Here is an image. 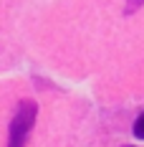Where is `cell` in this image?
<instances>
[{"mask_svg":"<svg viewBox=\"0 0 144 147\" xmlns=\"http://www.w3.org/2000/svg\"><path fill=\"white\" fill-rule=\"evenodd\" d=\"M134 137H139V140H144V112L137 117V122H134Z\"/></svg>","mask_w":144,"mask_h":147,"instance_id":"obj_2","label":"cell"},{"mask_svg":"<svg viewBox=\"0 0 144 147\" xmlns=\"http://www.w3.org/2000/svg\"><path fill=\"white\" fill-rule=\"evenodd\" d=\"M35 119H38V104L33 102V99L18 102L15 114L10 119V127H8V147H25Z\"/></svg>","mask_w":144,"mask_h":147,"instance_id":"obj_1","label":"cell"},{"mask_svg":"<svg viewBox=\"0 0 144 147\" xmlns=\"http://www.w3.org/2000/svg\"><path fill=\"white\" fill-rule=\"evenodd\" d=\"M142 5H144V0H127V5H124V13L131 15V13H137Z\"/></svg>","mask_w":144,"mask_h":147,"instance_id":"obj_3","label":"cell"}]
</instances>
